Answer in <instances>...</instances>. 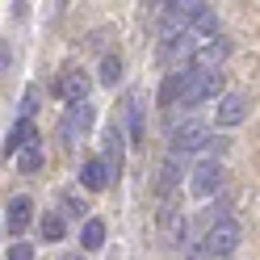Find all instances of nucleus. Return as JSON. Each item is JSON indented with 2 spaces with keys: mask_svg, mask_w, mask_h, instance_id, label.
Returning a JSON list of instances; mask_svg holds the SVG:
<instances>
[{
  "mask_svg": "<svg viewBox=\"0 0 260 260\" xmlns=\"http://www.w3.org/2000/svg\"><path fill=\"white\" fill-rule=\"evenodd\" d=\"M181 76V92H176V101H181L185 109H193V105H202L206 96H214L218 92V72H198V68H181L176 72Z\"/></svg>",
  "mask_w": 260,
  "mask_h": 260,
  "instance_id": "1",
  "label": "nucleus"
},
{
  "mask_svg": "<svg viewBox=\"0 0 260 260\" xmlns=\"http://www.w3.org/2000/svg\"><path fill=\"white\" fill-rule=\"evenodd\" d=\"M202 17H210V5L206 0H176V5H164V21H168V29L172 34H185V29H193Z\"/></svg>",
  "mask_w": 260,
  "mask_h": 260,
  "instance_id": "2",
  "label": "nucleus"
},
{
  "mask_svg": "<svg viewBox=\"0 0 260 260\" xmlns=\"http://www.w3.org/2000/svg\"><path fill=\"white\" fill-rule=\"evenodd\" d=\"M235 243H239V226L231 218H218L214 226H210V235H206V252L202 256H231Z\"/></svg>",
  "mask_w": 260,
  "mask_h": 260,
  "instance_id": "3",
  "label": "nucleus"
},
{
  "mask_svg": "<svg viewBox=\"0 0 260 260\" xmlns=\"http://www.w3.org/2000/svg\"><path fill=\"white\" fill-rule=\"evenodd\" d=\"M202 147H210V130L202 122H185V126L172 130V155L176 159H181L185 151H202Z\"/></svg>",
  "mask_w": 260,
  "mask_h": 260,
  "instance_id": "4",
  "label": "nucleus"
},
{
  "mask_svg": "<svg viewBox=\"0 0 260 260\" xmlns=\"http://www.w3.org/2000/svg\"><path fill=\"white\" fill-rule=\"evenodd\" d=\"M189 185H193L198 198H210V193L222 185V164H218V159H202V164L193 168V181Z\"/></svg>",
  "mask_w": 260,
  "mask_h": 260,
  "instance_id": "5",
  "label": "nucleus"
},
{
  "mask_svg": "<svg viewBox=\"0 0 260 260\" xmlns=\"http://www.w3.org/2000/svg\"><path fill=\"white\" fill-rule=\"evenodd\" d=\"M243 118H248V101L239 92H226L218 101V126H239Z\"/></svg>",
  "mask_w": 260,
  "mask_h": 260,
  "instance_id": "6",
  "label": "nucleus"
},
{
  "mask_svg": "<svg viewBox=\"0 0 260 260\" xmlns=\"http://www.w3.org/2000/svg\"><path fill=\"white\" fill-rule=\"evenodd\" d=\"M38 143V135H34V122H17L9 130V139H5V155H17V151H25V147H34Z\"/></svg>",
  "mask_w": 260,
  "mask_h": 260,
  "instance_id": "7",
  "label": "nucleus"
},
{
  "mask_svg": "<svg viewBox=\"0 0 260 260\" xmlns=\"http://www.w3.org/2000/svg\"><path fill=\"white\" fill-rule=\"evenodd\" d=\"M88 122H92V105L88 101H76V105H68V126H63V135H68V139L84 135Z\"/></svg>",
  "mask_w": 260,
  "mask_h": 260,
  "instance_id": "8",
  "label": "nucleus"
},
{
  "mask_svg": "<svg viewBox=\"0 0 260 260\" xmlns=\"http://www.w3.org/2000/svg\"><path fill=\"white\" fill-rule=\"evenodd\" d=\"M29 218H34V202H29V198H13L9 202V231L21 235L29 226Z\"/></svg>",
  "mask_w": 260,
  "mask_h": 260,
  "instance_id": "9",
  "label": "nucleus"
},
{
  "mask_svg": "<svg viewBox=\"0 0 260 260\" xmlns=\"http://www.w3.org/2000/svg\"><path fill=\"white\" fill-rule=\"evenodd\" d=\"M80 243H84V252H96L105 243V222L101 218H88L84 226H80Z\"/></svg>",
  "mask_w": 260,
  "mask_h": 260,
  "instance_id": "10",
  "label": "nucleus"
},
{
  "mask_svg": "<svg viewBox=\"0 0 260 260\" xmlns=\"http://www.w3.org/2000/svg\"><path fill=\"white\" fill-rule=\"evenodd\" d=\"M59 92L68 96L72 105H76V101H88V80H84V76H63V80H59Z\"/></svg>",
  "mask_w": 260,
  "mask_h": 260,
  "instance_id": "11",
  "label": "nucleus"
},
{
  "mask_svg": "<svg viewBox=\"0 0 260 260\" xmlns=\"http://www.w3.org/2000/svg\"><path fill=\"white\" fill-rule=\"evenodd\" d=\"M80 181H84V189H105V185H109V172H105L101 159H88L84 172H80Z\"/></svg>",
  "mask_w": 260,
  "mask_h": 260,
  "instance_id": "12",
  "label": "nucleus"
},
{
  "mask_svg": "<svg viewBox=\"0 0 260 260\" xmlns=\"http://www.w3.org/2000/svg\"><path fill=\"white\" fill-rule=\"evenodd\" d=\"M38 164H42L38 143H34V147H25V151H17V168H21V172H38Z\"/></svg>",
  "mask_w": 260,
  "mask_h": 260,
  "instance_id": "13",
  "label": "nucleus"
},
{
  "mask_svg": "<svg viewBox=\"0 0 260 260\" xmlns=\"http://www.w3.org/2000/svg\"><path fill=\"white\" fill-rule=\"evenodd\" d=\"M42 239H46V243L63 239V214H46V218H42Z\"/></svg>",
  "mask_w": 260,
  "mask_h": 260,
  "instance_id": "14",
  "label": "nucleus"
},
{
  "mask_svg": "<svg viewBox=\"0 0 260 260\" xmlns=\"http://www.w3.org/2000/svg\"><path fill=\"white\" fill-rule=\"evenodd\" d=\"M118 76H122V63L113 59V55H105V63H101V84H118Z\"/></svg>",
  "mask_w": 260,
  "mask_h": 260,
  "instance_id": "15",
  "label": "nucleus"
},
{
  "mask_svg": "<svg viewBox=\"0 0 260 260\" xmlns=\"http://www.w3.org/2000/svg\"><path fill=\"white\" fill-rule=\"evenodd\" d=\"M176 92H181V76H176V72H172V76H168V84H164V92H159V105H164V109H168V105L176 101Z\"/></svg>",
  "mask_w": 260,
  "mask_h": 260,
  "instance_id": "16",
  "label": "nucleus"
},
{
  "mask_svg": "<svg viewBox=\"0 0 260 260\" xmlns=\"http://www.w3.org/2000/svg\"><path fill=\"white\" fill-rule=\"evenodd\" d=\"M176 168H181V159H176V155H172V159H168V164H164V181H159V189H164V193H168V189L176 185Z\"/></svg>",
  "mask_w": 260,
  "mask_h": 260,
  "instance_id": "17",
  "label": "nucleus"
},
{
  "mask_svg": "<svg viewBox=\"0 0 260 260\" xmlns=\"http://www.w3.org/2000/svg\"><path fill=\"white\" fill-rule=\"evenodd\" d=\"M9 260H34V248H29V243H13V248H9Z\"/></svg>",
  "mask_w": 260,
  "mask_h": 260,
  "instance_id": "18",
  "label": "nucleus"
},
{
  "mask_svg": "<svg viewBox=\"0 0 260 260\" xmlns=\"http://www.w3.org/2000/svg\"><path fill=\"white\" fill-rule=\"evenodd\" d=\"M5 68H9V46L0 42V72H5Z\"/></svg>",
  "mask_w": 260,
  "mask_h": 260,
  "instance_id": "19",
  "label": "nucleus"
},
{
  "mask_svg": "<svg viewBox=\"0 0 260 260\" xmlns=\"http://www.w3.org/2000/svg\"><path fill=\"white\" fill-rule=\"evenodd\" d=\"M189 260H206V256H202V252H193V256H189Z\"/></svg>",
  "mask_w": 260,
  "mask_h": 260,
  "instance_id": "20",
  "label": "nucleus"
},
{
  "mask_svg": "<svg viewBox=\"0 0 260 260\" xmlns=\"http://www.w3.org/2000/svg\"><path fill=\"white\" fill-rule=\"evenodd\" d=\"M63 260H84V256H63Z\"/></svg>",
  "mask_w": 260,
  "mask_h": 260,
  "instance_id": "21",
  "label": "nucleus"
}]
</instances>
